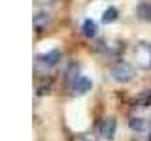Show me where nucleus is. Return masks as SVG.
<instances>
[{"mask_svg": "<svg viewBox=\"0 0 151 141\" xmlns=\"http://www.w3.org/2000/svg\"><path fill=\"white\" fill-rule=\"evenodd\" d=\"M40 60H42V62H44L45 66H55V64H57V62L60 60V51H59V49H53L51 53L44 55V56H42Z\"/></svg>", "mask_w": 151, "mask_h": 141, "instance_id": "obj_5", "label": "nucleus"}, {"mask_svg": "<svg viewBox=\"0 0 151 141\" xmlns=\"http://www.w3.org/2000/svg\"><path fill=\"white\" fill-rule=\"evenodd\" d=\"M111 77L119 83H127L134 77V68H132L129 62H117L111 68Z\"/></svg>", "mask_w": 151, "mask_h": 141, "instance_id": "obj_1", "label": "nucleus"}, {"mask_svg": "<svg viewBox=\"0 0 151 141\" xmlns=\"http://www.w3.org/2000/svg\"><path fill=\"white\" fill-rule=\"evenodd\" d=\"M138 15L142 19H145V21H151V6L149 4H142L138 8Z\"/></svg>", "mask_w": 151, "mask_h": 141, "instance_id": "obj_8", "label": "nucleus"}, {"mask_svg": "<svg viewBox=\"0 0 151 141\" xmlns=\"http://www.w3.org/2000/svg\"><path fill=\"white\" fill-rule=\"evenodd\" d=\"M83 36L85 38H94L96 36V32H98V26H96V23L91 21V19H87V21L83 23Z\"/></svg>", "mask_w": 151, "mask_h": 141, "instance_id": "obj_6", "label": "nucleus"}, {"mask_svg": "<svg viewBox=\"0 0 151 141\" xmlns=\"http://www.w3.org/2000/svg\"><path fill=\"white\" fill-rule=\"evenodd\" d=\"M91 87H93L91 79H87V77H76L74 83H72V92L81 96V94H87L89 90H91Z\"/></svg>", "mask_w": 151, "mask_h": 141, "instance_id": "obj_4", "label": "nucleus"}, {"mask_svg": "<svg viewBox=\"0 0 151 141\" xmlns=\"http://www.w3.org/2000/svg\"><path fill=\"white\" fill-rule=\"evenodd\" d=\"M136 60H138L140 68H151V47L142 43L138 49H136Z\"/></svg>", "mask_w": 151, "mask_h": 141, "instance_id": "obj_2", "label": "nucleus"}, {"mask_svg": "<svg viewBox=\"0 0 151 141\" xmlns=\"http://www.w3.org/2000/svg\"><path fill=\"white\" fill-rule=\"evenodd\" d=\"M129 124H130V128L132 130H144V119H138V117H134V119H130L129 120Z\"/></svg>", "mask_w": 151, "mask_h": 141, "instance_id": "obj_9", "label": "nucleus"}, {"mask_svg": "<svg viewBox=\"0 0 151 141\" xmlns=\"http://www.w3.org/2000/svg\"><path fill=\"white\" fill-rule=\"evenodd\" d=\"M117 19V9L115 8H108L106 11L102 13V23L104 25H110V23H113Z\"/></svg>", "mask_w": 151, "mask_h": 141, "instance_id": "obj_7", "label": "nucleus"}, {"mask_svg": "<svg viewBox=\"0 0 151 141\" xmlns=\"http://www.w3.org/2000/svg\"><path fill=\"white\" fill-rule=\"evenodd\" d=\"M115 128H117L115 119H113V117H108V119H104L102 124H100V135H102L104 139L111 141L113 135H115Z\"/></svg>", "mask_w": 151, "mask_h": 141, "instance_id": "obj_3", "label": "nucleus"}]
</instances>
